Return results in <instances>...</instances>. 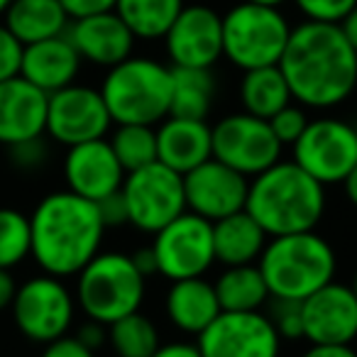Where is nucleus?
Masks as SVG:
<instances>
[{
	"mask_svg": "<svg viewBox=\"0 0 357 357\" xmlns=\"http://www.w3.org/2000/svg\"><path fill=\"white\" fill-rule=\"evenodd\" d=\"M279 69L303 108H337L357 91V52L340 25L303 20L291 27Z\"/></svg>",
	"mask_w": 357,
	"mask_h": 357,
	"instance_id": "f257e3e1",
	"label": "nucleus"
},
{
	"mask_svg": "<svg viewBox=\"0 0 357 357\" xmlns=\"http://www.w3.org/2000/svg\"><path fill=\"white\" fill-rule=\"evenodd\" d=\"M30 257L45 274L71 279L100 252L105 223L98 204L74 191H52L30 213Z\"/></svg>",
	"mask_w": 357,
	"mask_h": 357,
	"instance_id": "f03ea898",
	"label": "nucleus"
},
{
	"mask_svg": "<svg viewBox=\"0 0 357 357\" xmlns=\"http://www.w3.org/2000/svg\"><path fill=\"white\" fill-rule=\"evenodd\" d=\"M326 186L306 174L296 162L279 159L250 178L245 211L269 235H291L316 230L326 215Z\"/></svg>",
	"mask_w": 357,
	"mask_h": 357,
	"instance_id": "7ed1b4c3",
	"label": "nucleus"
},
{
	"mask_svg": "<svg viewBox=\"0 0 357 357\" xmlns=\"http://www.w3.org/2000/svg\"><path fill=\"white\" fill-rule=\"evenodd\" d=\"M257 267L272 298L303 301L335 279V248L316 230L269 238Z\"/></svg>",
	"mask_w": 357,
	"mask_h": 357,
	"instance_id": "20e7f679",
	"label": "nucleus"
},
{
	"mask_svg": "<svg viewBox=\"0 0 357 357\" xmlns=\"http://www.w3.org/2000/svg\"><path fill=\"white\" fill-rule=\"evenodd\" d=\"M113 125H159L172 105V66L154 56H128L105 69L98 86Z\"/></svg>",
	"mask_w": 357,
	"mask_h": 357,
	"instance_id": "39448f33",
	"label": "nucleus"
},
{
	"mask_svg": "<svg viewBox=\"0 0 357 357\" xmlns=\"http://www.w3.org/2000/svg\"><path fill=\"white\" fill-rule=\"evenodd\" d=\"M74 279L79 311L103 326L139 311L147 294V277L135 267L132 255L113 250H100Z\"/></svg>",
	"mask_w": 357,
	"mask_h": 357,
	"instance_id": "423d86ee",
	"label": "nucleus"
},
{
	"mask_svg": "<svg viewBox=\"0 0 357 357\" xmlns=\"http://www.w3.org/2000/svg\"><path fill=\"white\" fill-rule=\"evenodd\" d=\"M289 35L291 22L282 8L240 0L223 15V56L240 71L277 66Z\"/></svg>",
	"mask_w": 357,
	"mask_h": 357,
	"instance_id": "0eeeda50",
	"label": "nucleus"
},
{
	"mask_svg": "<svg viewBox=\"0 0 357 357\" xmlns=\"http://www.w3.org/2000/svg\"><path fill=\"white\" fill-rule=\"evenodd\" d=\"M76 296L66 279L52 274H35L17 284L13 298V323L25 340L47 345L61 335H69L76 321Z\"/></svg>",
	"mask_w": 357,
	"mask_h": 357,
	"instance_id": "6e6552de",
	"label": "nucleus"
},
{
	"mask_svg": "<svg viewBox=\"0 0 357 357\" xmlns=\"http://www.w3.org/2000/svg\"><path fill=\"white\" fill-rule=\"evenodd\" d=\"M120 194L128 206V225L154 235L186 211L184 176L162 162L125 174Z\"/></svg>",
	"mask_w": 357,
	"mask_h": 357,
	"instance_id": "1a4fd4ad",
	"label": "nucleus"
},
{
	"mask_svg": "<svg viewBox=\"0 0 357 357\" xmlns=\"http://www.w3.org/2000/svg\"><path fill=\"white\" fill-rule=\"evenodd\" d=\"M291 149L294 162L323 186L342 184L357 164V125L333 115L313 118Z\"/></svg>",
	"mask_w": 357,
	"mask_h": 357,
	"instance_id": "9d476101",
	"label": "nucleus"
},
{
	"mask_svg": "<svg viewBox=\"0 0 357 357\" xmlns=\"http://www.w3.org/2000/svg\"><path fill=\"white\" fill-rule=\"evenodd\" d=\"M149 248L154 252L157 274L169 282L206 277V272L215 262L213 223L191 211H184L159 233H154Z\"/></svg>",
	"mask_w": 357,
	"mask_h": 357,
	"instance_id": "9b49d317",
	"label": "nucleus"
},
{
	"mask_svg": "<svg viewBox=\"0 0 357 357\" xmlns=\"http://www.w3.org/2000/svg\"><path fill=\"white\" fill-rule=\"evenodd\" d=\"M213 159L252 178L282 159L284 144L269 128V120L250 115L245 110L223 115L211 125Z\"/></svg>",
	"mask_w": 357,
	"mask_h": 357,
	"instance_id": "f8f14e48",
	"label": "nucleus"
},
{
	"mask_svg": "<svg viewBox=\"0 0 357 357\" xmlns=\"http://www.w3.org/2000/svg\"><path fill=\"white\" fill-rule=\"evenodd\" d=\"M282 342L264 311H220L218 318L196 335L204 357H279Z\"/></svg>",
	"mask_w": 357,
	"mask_h": 357,
	"instance_id": "ddd939ff",
	"label": "nucleus"
},
{
	"mask_svg": "<svg viewBox=\"0 0 357 357\" xmlns=\"http://www.w3.org/2000/svg\"><path fill=\"white\" fill-rule=\"evenodd\" d=\"M110 128L113 118L105 108L100 91L93 86L71 84L56 93H50L45 135L52 142L74 147L89 139L105 137Z\"/></svg>",
	"mask_w": 357,
	"mask_h": 357,
	"instance_id": "4468645a",
	"label": "nucleus"
},
{
	"mask_svg": "<svg viewBox=\"0 0 357 357\" xmlns=\"http://www.w3.org/2000/svg\"><path fill=\"white\" fill-rule=\"evenodd\" d=\"M172 66L213 69L223 59V15L204 3L184 6L164 35Z\"/></svg>",
	"mask_w": 357,
	"mask_h": 357,
	"instance_id": "2eb2a0df",
	"label": "nucleus"
},
{
	"mask_svg": "<svg viewBox=\"0 0 357 357\" xmlns=\"http://www.w3.org/2000/svg\"><path fill=\"white\" fill-rule=\"evenodd\" d=\"M248 176L225 167L213 157L184 174L186 211L211 220V223L243 211L245 201H248Z\"/></svg>",
	"mask_w": 357,
	"mask_h": 357,
	"instance_id": "dca6fc26",
	"label": "nucleus"
},
{
	"mask_svg": "<svg viewBox=\"0 0 357 357\" xmlns=\"http://www.w3.org/2000/svg\"><path fill=\"white\" fill-rule=\"evenodd\" d=\"M308 345H352L357 337V296L347 284L328 282L301 301Z\"/></svg>",
	"mask_w": 357,
	"mask_h": 357,
	"instance_id": "f3484780",
	"label": "nucleus"
},
{
	"mask_svg": "<svg viewBox=\"0 0 357 357\" xmlns=\"http://www.w3.org/2000/svg\"><path fill=\"white\" fill-rule=\"evenodd\" d=\"M61 174H64L66 189L93 204L120 191L125 181V169L115 157L108 137L66 147Z\"/></svg>",
	"mask_w": 357,
	"mask_h": 357,
	"instance_id": "a211bd4d",
	"label": "nucleus"
},
{
	"mask_svg": "<svg viewBox=\"0 0 357 357\" xmlns=\"http://www.w3.org/2000/svg\"><path fill=\"white\" fill-rule=\"evenodd\" d=\"M66 37L76 47L81 59L100 66V69H110V66L132 56L135 42H137L115 10L71 20Z\"/></svg>",
	"mask_w": 357,
	"mask_h": 357,
	"instance_id": "6ab92c4d",
	"label": "nucleus"
},
{
	"mask_svg": "<svg viewBox=\"0 0 357 357\" xmlns=\"http://www.w3.org/2000/svg\"><path fill=\"white\" fill-rule=\"evenodd\" d=\"M50 96L22 76L0 81V147L42 137Z\"/></svg>",
	"mask_w": 357,
	"mask_h": 357,
	"instance_id": "aec40b11",
	"label": "nucleus"
},
{
	"mask_svg": "<svg viewBox=\"0 0 357 357\" xmlns=\"http://www.w3.org/2000/svg\"><path fill=\"white\" fill-rule=\"evenodd\" d=\"M84 59L66 35L50 37V40L25 45L22 50L20 76L32 86L45 91L47 96L76 84Z\"/></svg>",
	"mask_w": 357,
	"mask_h": 357,
	"instance_id": "412c9836",
	"label": "nucleus"
},
{
	"mask_svg": "<svg viewBox=\"0 0 357 357\" xmlns=\"http://www.w3.org/2000/svg\"><path fill=\"white\" fill-rule=\"evenodd\" d=\"M154 130H157V162L167 164L181 176L213 157V137L206 120L167 115Z\"/></svg>",
	"mask_w": 357,
	"mask_h": 357,
	"instance_id": "4be33fe9",
	"label": "nucleus"
},
{
	"mask_svg": "<svg viewBox=\"0 0 357 357\" xmlns=\"http://www.w3.org/2000/svg\"><path fill=\"white\" fill-rule=\"evenodd\" d=\"M164 311L176 331L186 335H201L223 311L213 282L206 277H191L172 282L164 296Z\"/></svg>",
	"mask_w": 357,
	"mask_h": 357,
	"instance_id": "5701e85b",
	"label": "nucleus"
},
{
	"mask_svg": "<svg viewBox=\"0 0 357 357\" xmlns=\"http://www.w3.org/2000/svg\"><path fill=\"white\" fill-rule=\"evenodd\" d=\"M267 240L269 235L245 208L213 223L215 262H220L223 267L257 264Z\"/></svg>",
	"mask_w": 357,
	"mask_h": 357,
	"instance_id": "b1692460",
	"label": "nucleus"
},
{
	"mask_svg": "<svg viewBox=\"0 0 357 357\" xmlns=\"http://www.w3.org/2000/svg\"><path fill=\"white\" fill-rule=\"evenodd\" d=\"M3 25L25 45L66 35L71 17L59 0H10Z\"/></svg>",
	"mask_w": 357,
	"mask_h": 357,
	"instance_id": "393cba45",
	"label": "nucleus"
},
{
	"mask_svg": "<svg viewBox=\"0 0 357 357\" xmlns=\"http://www.w3.org/2000/svg\"><path fill=\"white\" fill-rule=\"evenodd\" d=\"M238 98L245 113L264 120H269L294 100L279 64L243 71V79L238 84Z\"/></svg>",
	"mask_w": 357,
	"mask_h": 357,
	"instance_id": "a878e982",
	"label": "nucleus"
},
{
	"mask_svg": "<svg viewBox=\"0 0 357 357\" xmlns=\"http://www.w3.org/2000/svg\"><path fill=\"white\" fill-rule=\"evenodd\" d=\"M213 287L223 311H262L272 298L257 264L223 267Z\"/></svg>",
	"mask_w": 357,
	"mask_h": 357,
	"instance_id": "bb28decb",
	"label": "nucleus"
},
{
	"mask_svg": "<svg viewBox=\"0 0 357 357\" xmlns=\"http://www.w3.org/2000/svg\"><path fill=\"white\" fill-rule=\"evenodd\" d=\"M215 79L211 69L172 66V105L169 115L206 120L213 108Z\"/></svg>",
	"mask_w": 357,
	"mask_h": 357,
	"instance_id": "cd10ccee",
	"label": "nucleus"
},
{
	"mask_svg": "<svg viewBox=\"0 0 357 357\" xmlns=\"http://www.w3.org/2000/svg\"><path fill=\"white\" fill-rule=\"evenodd\" d=\"M184 6V0H115L113 10L130 27L135 40L157 42L164 40Z\"/></svg>",
	"mask_w": 357,
	"mask_h": 357,
	"instance_id": "c85d7f7f",
	"label": "nucleus"
},
{
	"mask_svg": "<svg viewBox=\"0 0 357 357\" xmlns=\"http://www.w3.org/2000/svg\"><path fill=\"white\" fill-rule=\"evenodd\" d=\"M108 345L115 357H152L162 345L159 328L147 313L135 311L108 326Z\"/></svg>",
	"mask_w": 357,
	"mask_h": 357,
	"instance_id": "c756f323",
	"label": "nucleus"
},
{
	"mask_svg": "<svg viewBox=\"0 0 357 357\" xmlns=\"http://www.w3.org/2000/svg\"><path fill=\"white\" fill-rule=\"evenodd\" d=\"M108 142L125 174L157 162V130L152 125H118Z\"/></svg>",
	"mask_w": 357,
	"mask_h": 357,
	"instance_id": "7c9ffc66",
	"label": "nucleus"
},
{
	"mask_svg": "<svg viewBox=\"0 0 357 357\" xmlns=\"http://www.w3.org/2000/svg\"><path fill=\"white\" fill-rule=\"evenodd\" d=\"M32 230L30 215L0 206V269H15L30 257Z\"/></svg>",
	"mask_w": 357,
	"mask_h": 357,
	"instance_id": "2f4dec72",
	"label": "nucleus"
},
{
	"mask_svg": "<svg viewBox=\"0 0 357 357\" xmlns=\"http://www.w3.org/2000/svg\"><path fill=\"white\" fill-rule=\"evenodd\" d=\"M294 8L308 22H326L340 25L342 17L357 6V0H291Z\"/></svg>",
	"mask_w": 357,
	"mask_h": 357,
	"instance_id": "473e14b6",
	"label": "nucleus"
},
{
	"mask_svg": "<svg viewBox=\"0 0 357 357\" xmlns=\"http://www.w3.org/2000/svg\"><path fill=\"white\" fill-rule=\"evenodd\" d=\"M306 125H308L306 108L298 105L296 100H291L289 105H284L279 113H274L272 118H269V128H272V132L277 135V139L282 144L296 142V139L301 137L303 130H306Z\"/></svg>",
	"mask_w": 357,
	"mask_h": 357,
	"instance_id": "72a5a7b5",
	"label": "nucleus"
},
{
	"mask_svg": "<svg viewBox=\"0 0 357 357\" xmlns=\"http://www.w3.org/2000/svg\"><path fill=\"white\" fill-rule=\"evenodd\" d=\"M269 318L282 335V340H303V321H301V301H284L272 298Z\"/></svg>",
	"mask_w": 357,
	"mask_h": 357,
	"instance_id": "f704fd0d",
	"label": "nucleus"
},
{
	"mask_svg": "<svg viewBox=\"0 0 357 357\" xmlns=\"http://www.w3.org/2000/svg\"><path fill=\"white\" fill-rule=\"evenodd\" d=\"M8 149V157H10L13 167L20 169V172H37L47 164L50 159V144H47V135L35 139H25V142H17Z\"/></svg>",
	"mask_w": 357,
	"mask_h": 357,
	"instance_id": "c9c22d12",
	"label": "nucleus"
},
{
	"mask_svg": "<svg viewBox=\"0 0 357 357\" xmlns=\"http://www.w3.org/2000/svg\"><path fill=\"white\" fill-rule=\"evenodd\" d=\"M22 42L3 25L0 20V81H8L13 76H20L22 64Z\"/></svg>",
	"mask_w": 357,
	"mask_h": 357,
	"instance_id": "e433bc0d",
	"label": "nucleus"
},
{
	"mask_svg": "<svg viewBox=\"0 0 357 357\" xmlns=\"http://www.w3.org/2000/svg\"><path fill=\"white\" fill-rule=\"evenodd\" d=\"M40 357H96V350L86 347L76 335H61L42 345Z\"/></svg>",
	"mask_w": 357,
	"mask_h": 357,
	"instance_id": "4c0bfd02",
	"label": "nucleus"
},
{
	"mask_svg": "<svg viewBox=\"0 0 357 357\" xmlns=\"http://www.w3.org/2000/svg\"><path fill=\"white\" fill-rule=\"evenodd\" d=\"M100 218H103L105 228H120V225H128V206L120 191L105 196L103 201H98Z\"/></svg>",
	"mask_w": 357,
	"mask_h": 357,
	"instance_id": "58836bf2",
	"label": "nucleus"
},
{
	"mask_svg": "<svg viewBox=\"0 0 357 357\" xmlns=\"http://www.w3.org/2000/svg\"><path fill=\"white\" fill-rule=\"evenodd\" d=\"M64 6L66 15L71 20H79L86 15H96V13H108L115 8V0H59Z\"/></svg>",
	"mask_w": 357,
	"mask_h": 357,
	"instance_id": "ea45409f",
	"label": "nucleus"
},
{
	"mask_svg": "<svg viewBox=\"0 0 357 357\" xmlns=\"http://www.w3.org/2000/svg\"><path fill=\"white\" fill-rule=\"evenodd\" d=\"M74 335L79 337L86 347H91V350H100V347L108 342V326L86 318V323H81V326L76 328Z\"/></svg>",
	"mask_w": 357,
	"mask_h": 357,
	"instance_id": "a19ab883",
	"label": "nucleus"
},
{
	"mask_svg": "<svg viewBox=\"0 0 357 357\" xmlns=\"http://www.w3.org/2000/svg\"><path fill=\"white\" fill-rule=\"evenodd\" d=\"M152 357H204L196 342H186V340H174V342H164L154 350Z\"/></svg>",
	"mask_w": 357,
	"mask_h": 357,
	"instance_id": "79ce46f5",
	"label": "nucleus"
},
{
	"mask_svg": "<svg viewBox=\"0 0 357 357\" xmlns=\"http://www.w3.org/2000/svg\"><path fill=\"white\" fill-rule=\"evenodd\" d=\"M15 294H17V279L13 274V269H0V313L10 311Z\"/></svg>",
	"mask_w": 357,
	"mask_h": 357,
	"instance_id": "37998d69",
	"label": "nucleus"
},
{
	"mask_svg": "<svg viewBox=\"0 0 357 357\" xmlns=\"http://www.w3.org/2000/svg\"><path fill=\"white\" fill-rule=\"evenodd\" d=\"M301 357H357L352 345H308Z\"/></svg>",
	"mask_w": 357,
	"mask_h": 357,
	"instance_id": "c03bdc74",
	"label": "nucleus"
},
{
	"mask_svg": "<svg viewBox=\"0 0 357 357\" xmlns=\"http://www.w3.org/2000/svg\"><path fill=\"white\" fill-rule=\"evenodd\" d=\"M132 262H135V267L139 269V272L144 274V277H152V274H157V262H154V252H152V248H142V250H137V252L132 255Z\"/></svg>",
	"mask_w": 357,
	"mask_h": 357,
	"instance_id": "a18cd8bd",
	"label": "nucleus"
},
{
	"mask_svg": "<svg viewBox=\"0 0 357 357\" xmlns=\"http://www.w3.org/2000/svg\"><path fill=\"white\" fill-rule=\"evenodd\" d=\"M340 30H342V35H345V40L350 42L352 50L357 52V6L352 8V10L347 13L345 17H342Z\"/></svg>",
	"mask_w": 357,
	"mask_h": 357,
	"instance_id": "49530a36",
	"label": "nucleus"
},
{
	"mask_svg": "<svg viewBox=\"0 0 357 357\" xmlns=\"http://www.w3.org/2000/svg\"><path fill=\"white\" fill-rule=\"evenodd\" d=\"M342 191H345V199L350 201L352 208H357V164L350 169V174L342 178Z\"/></svg>",
	"mask_w": 357,
	"mask_h": 357,
	"instance_id": "de8ad7c7",
	"label": "nucleus"
},
{
	"mask_svg": "<svg viewBox=\"0 0 357 357\" xmlns=\"http://www.w3.org/2000/svg\"><path fill=\"white\" fill-rule=\"evenodd\" d=\"M248 3H255V6H267V8H282L291 0H248Z\"/></svg>",
	"mask_w": 357,
	"mask_h": 357,
	"instance_id": "09e8293b",
	"label": "nucleus"
},
{
	"mask_svg": "<svg viewBox=\"0 0 357 357\" xmlns=\"http://www.w3.org/2000/svg\"><path fill=\"white\" fill-rule=\"evenodd\" d=\"M347 287H350L352 294L357 296V269H355V274H352V279H350V284H347Z\"/></svg>",
	"mask_w": 357,
	"mask_h": 357,
	"instance_id": "8fccbe9b",
	"label": "nucleus"
},
{
	"mask_svg": "<svg viewBox=\"0 0 357 357\" xmlns=\"http://www.w3.org/2000/svg\"><path fill=\"white\" fill-rule=\"evenodd\" d=\"M8 6H10V0H0V17L6 15V10H8Z\"/></svg>",
	"mask_w": 357,
	"mask_h": 357,
	"instance_id": "3c124183",
	"label": "nucleus"
}]
</instances>
